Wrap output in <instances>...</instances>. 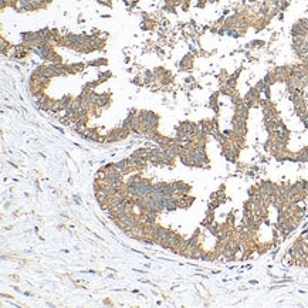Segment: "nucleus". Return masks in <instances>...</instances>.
Returning a JSON list of instances; mask_svg holds the SVG:
<instances>
[{
    "instance_id": "1",
    "label": "nucleus",
    "mask_w": 308,
    "mask_h": 308,
    "mask_svg": "<svg viewBox=\"0 0 308 308\" xmlns=\"http://www.w3.org/2000/svg\"><path fill=\"white\" fill-rule=\"evenodd\" d=\"M162 207L164 210H167V212H172V210H175L178 206V198L175 196H171V198H164L162 200Z\"/></svg>"
},
{
    "instance_id": "2",
    "label": "nucleus",
    "mask_w": 308,
    "mask_h": 308,
    "mask_svg": "<svg viewBox=\"0 0 308 308\" xmlns=\"http://www.w3.org/2000/svg\"><path fill=\"white\" fill-rule=\"evenodd\" d=\"M173 186H175L176 193H189L190 189H192L190 185L183 183V182H173Z\"/></svg>"
},
{
    "instance_id": "3",
    "label": "nucleus",
    "mask_w": 308,
    "mask_h": 308,
    "mask_svg": "<svg viewBox=\"0 0 308 308\" xmlns=\"http://www.w3.org/2000/svg\"><path fill=\"white\" fill-rule=\"evenodd\" d=\"M145 226H155L156 225V214L155 213H145L144 219H142Z\"/></svg>"
},
{
    "instance_id": "4",
    "label": "nucleus",
    "mask_w": 308,
    "mask_h": 308,
    "mask_svg": "<svg viewBox=\"0 0 308 308\" xmlns=\"http://www.w3.org/2000/svg\"><path fill=\"white\" fill-rule=\"evenodd\" d=\"M111 77V71H104V72H99V75H98V81L99 83H102V81H105L107 78H110Z\"/></svg>"
},
{
    "instance_id": "5",
    "label": "nucleus",
    "mask_w": 308,
    "mask_h": 308,
    "mask_svg": "<svg viewBox=\"0 0 308 308\" xmlns=\"http://www.w3.org/2000/svg\"><path fill=\"white\" fill-rule=\"evenodd\" d=\"M107 64V60H95V61H92V63H90V65H105Z\"/></svg>"
},
{
    "instance_id": "6",
    "label": "nucleus",
    "mask_w": 308,
    "mask_h": 308,
    "mask_svg": "<svg viewBox=\"0 0 308 308\" xmlns=\"http://www.w3.org/2000/svg\"><path fill=\"white\" fill-rule=\"evenodd\" d=\"M227 225H229V226H233V225H234V216H233V214H229V217H227Z\"/></svg>"
}]
</instances>
